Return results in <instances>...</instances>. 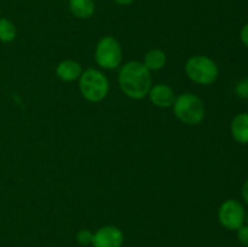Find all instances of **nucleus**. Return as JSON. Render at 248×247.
Instances as JSON below:
<instances>
[{"label": "nucleus", "instance_id": "nucleus-14", "mask_svg": "<svg viewBox=\"0 0 248 247\" xmlns=\"http://www.w3.org/2000/svg\"><path fill=\"white\" fill-rule=\"evenodd\" d=\"M92 239H93V234H92L90 230L82 229L80 232H78L77 234V240L80 245L82 246H87V245L92 244Z\"/></svg>", "mask_w": 248, "mask_h": 247}, {"label": "nucleus", "instance_id": "nucleus-4", "mask_svg": "<svg viewBox=\"0 0 248 247\" xmlns=\"http://www.w3.org/2000/svg\"><path fill=\"white\" fill-rule=\"evenodd\" d=\"M186 72L193 81L201 85H211L217 80L218 67L206 56H194L186 62Z\"/></svg>", "mask_w": 248, "mask_h": 247}, {"label": "nucleus", "instance_id": "nucleus-20", "mask_svg": "<svg viewBox=\"0 0 248 247\" xmlns=\"http://www.w3.org/2000/svg\"><path fill=\"white\" fill-rule=\"evenodd\" d=\"M245 222H246L247 225H248V212L246 213V217H245Z\"/></svg>", "mask_w": 248, "mask_h": 247}, {"label": "nucleus", "instance_id": "nucleus-3", "mask_svg": "<svg viewBox=\"0 0 248 247\" xmlns=\"http://www.w3.org/2000/svg\"><path fill=\"white\" fill-rule=\"evenodd\" d=\"M80 90L87 101L99 102L108 93L109 82L101 72L87 69L80 75Z\"/></svg>", "mask_w": 248, "mask_h": 247}, {"label": "nucleus", "instance_id": "nucleus-8", "mask_svg": "<svg viewBox=\"0 0 248 247\" xmlns=\"http://www.w3.org/2000/svg\"><path fill=\"white\" fill-rule=\"evenodd\" d=\"M149 96L150 101H152L155 106L161 107V108L171 107L172 104H174V101H176V96H174L173 90L165 84L155 85L153 89H150Z\"/></svg>", "mask_w": 248, "mask_h": 247}, {"label": "nucleus", "instance_id": "nucleus-7", "mask_svg": "<svg viewBox=\"0 0 248 247\" xmlns=\"http://www.w3.org/2000/svg\"><path fill=\"white\" fill-rule=\"evenodd\" d=\"M124 244V234L114 225H106L93 234V247H121Z\"/></svg>", "mask_w": 248, "mask_h": 247}, {"label": "nucleus", "instance_id": "nucleus-5", "mask_svg": "<svg viewBox=\"0 0 248 247\" xmlns=\"http://www.w3.org/2000/svg\"><path fill=\"white\" fill-rule=\"evenodd\" d=\"M123 58V51L119 41L114 36H104L96 47V61L104 69H114Z\"/></svg>", "mask_w": 248, "mask_h": 247}, {"label": "nucleus", "instance_id": "nucleus-6", "mask_svg": "<svg viewBox=\"0 0 248 247\" xmlns=\"http://www.w3.org/2000/svg\"><path fill=\"white\" fill-rule=\"evenodd\" d=\"M246 211L237 200L224 201L218 211V219L223 228L228 230H237L244 225Z\"/></svg>", "mask_w": 248, "mask_h": 247}, {"label": "nucleus", "instance_id": "nucleus-11", "mask_svg": "<svg viewBox=\"0 0 248 247\" xmlns=\"http://www.w3.org/2000/svg\"><path fill=\"white\" fill-rule=\"evenodd\" d=\"M69 9L79 18H89L94 14L93 0H69Z\"/></svg>", "mask_w": 248, "mask_h": 247}, {"label": "nucleus", "instance_id": "nucleus-9", "mask_svg": "<svg viewBox=\"0 0 248 247\" xmlns=\"http://www.w3.org/2000/svg\"><path fill=\"white\" fill-rule=\"evenodd\" d=\"M232 135L236 142L248 144V114L240 113L232 121Z\"/></svg>", "mask_w": 248, "mask_h": 247}, {"label": "nucleus", "instance_id": "nucleus-1", "mask_svg": "<svg viewBox=\"0 0 248 247\" xmlns=\"http://www.w3.org/2000/svg\"><path fill=\"white\" fill-rule=\"evenodd\" d=\"M119 84L124 93L131 98H144L152 89L150 70L137 61L126 63L119 74Z\"/></svg>", "mask_w": 248, "mask_h": 247}, {"label": "nucleus", "instance_id": "nucleus-12", "mask_svg": "<svg viewBox=\"0 0 248 247\" xmlns=\"http://www.w3.org/2000/svg\"><path fill=\"white\" fill-rule=\"evenodd\" d=\"M166 63V56L160 50H152L145 55L144 65L149 70L161 69Z\"/></svg>", "mask_w": 248, "mask_h": 247}, {"label": "nucleus", "instance_id": "nucleus-2", "mask_svg": "<svg viewBox=\"0 0 248 247\" xmlns=\"http://www.w3.org/2000/svg\"><path fill=\"white\" fill-rule=\"evenodd\" d=\"M174 114L186 125H198L205 116L202 101L193 93H183L174 101Z\"/></svg>", "mask_w": 248, "mask_h": 247}, {"label": "nucleus", "instance_id": "nucleus-19", "mask_svg": "<svg viewBox=\"0 0 248 247\" xmlns=\"http://www.w3.org/2000/svg\"><path fill=\"white\" fill-rule=\"evenodd\" d=\"M115 1L118 2L119 5H124V6H125V5L132 4V2L135 1V0H115Z\"/></svg>", "mask_w": 248, "mask_h": 247}, {"label": "nucleus", "instance_id": "nucleus-13", "mask_svg": "<svg viewBox=\"0 0 248 247\" xmlns=\"http://www.w3.org/2000/svg\"><path fill=\"white\" fill-rule=\"evenodd\" d=\"M16 27L7 18H0V41L11 43L16 38Z\"/></svg>", "mask_w": 248, "mask_h": 247}, {"label": "nucleus", "instance_id": "nucleus-17", "mask_svg": "<svg viewBox=\"0 0 248 247\" xmlns=\"http://www.w3.org/2000/svg\"><path fill=\"white\" fill-rule=\"evenodd\" d=\"M240 38H241L242 44L248 48V23L245 24L240 31Z\"/></svg>", "mask_w": 248, "mask_h": 247}, {"label": "nucleus", "instance_id": "nucleus-16", "mask_svg": "<svg viewBox=\"0 0 248 247\" xmlns=\"http://www.w3.org/2000/svg\"><path fill=\"white\" fill-rule=\"evenodd\" d=\"M236 232L237 239H239L240 244L248 247V225H242V227L240 228V229H237Z\"/></svg>", "mask_w": 248, "mask_h": 247}, {"label": "nucleus", "instance_id": "nucleus-10", "mask_svg": "<svg viewBox=\"0 0 248 247\" xmlns=\"http://www.w3.org/2000/svg\"><path fill=\"white\" fill-rule=\"evenodd\" d=\"M56 73L64 81H73V80H77L81 75L82 69L79 63L75 62V61L68 60L63 61L57 65Z\"/></svg>", "mask_w": 248, "mask_h": 247}, {"label": "nucleus", "instance_id": "nucleus-18", "mask_svg": "<svg viewBox=\"0 0 248 247\" xmlns=\"http://www.w3.org/2000/svg\"><path fill=\"white\" fill-rule=\"evenodd\" d=\"M242 198H244V200L246 201V203L248 205V179L246 182L244 183V185H242Z\"/></svg>", "mask_w": 248, "mask_h": 247}, {"label": "nucleus", "instance_id": "nucleus-15", "mask_svg": "<svg viewBox=\"0 0 248 247\" xmlns=\"http://www.w3.org/2000/svg\"><path fill=\"white\" fill-rule=\"evenodd\" d=\"M235 92L240 98L248 99V77L242 79L237 82L236 87H235Z\"/></svg>", "mask_w": 248, "mask_h": 247}]
</instances>
